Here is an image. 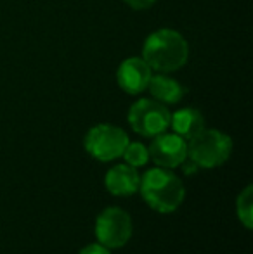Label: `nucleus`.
I'll use <instances>...</instances> for the list:
<instances>
[{
  "label": "nucleus",
  "instance_id": "1",
  "mask_svg": "<svg viewBox=\"0 0 253 254\" xmlns=\"http://www.w3.org/2000/svg\"><path fill=\"white\" fill-rule=\"evenodd\" d=\"M142 199L156 213H173L186 199L184 184L169 168H153L141 177L139 185Z\"/></svg>",
  "mask_w": 253,
  "mask_h": 254
},
{
  "label": "nucleus",
  "instance_id": "2",
  "mask_svg": "<svg viewBox=\"0 0 253 254\" xmlns=\"http://www.w3.org/2000/svg\"><path fill=\"white\" fill-rule=\"evenodd\" d=\"M187 57L189 45L186 38L170 28H162L151 33L142 47V59L158 73H172L180 69L187 63Z\"/></svg>",
  "mask_w": 253,
  "mask_h": 254
},
{
  "label": "nucleus",
  "instance_id": "3",
  "mask_svg": "<svg viewBox=\"0 0 253 254\" xmlns=\"http://www.w3.org/2000/svg\"><path fill=\"white\" fill-rule=\"evenodd\" d=\"M233 152V138L215 128H203L198 135L187 140V157L198 168L222 166Z\"/></svg>",
  "mask_w": 253,
  "mask_h": 254
},
{
  "label": "nucleus",
  "instance_id": "4",
  "mask_svg": "<svg viewBox=\"0 0 253 254\" xmlns=\"http://www.w3.org/2000/svg\"><path fill=\"white\" fill-rule=\"evenodd\" d=\"M127 120L135 133L153 138L170 128V111L155 99H139L130 106Z\"/></svg>",
  "mask_w": 253,
  "mask_h": 254
},
{
  "label": "nucleus",
  "instance_id": "5",
  "mask_svg": "<svg viewBox=\"0 0 253 254\" xmlns=\"http://www.w3.org/2000/svg\"><path fill=\"white\" fill-rule=\"evenodd\" d=\"M128 135L123 128L109 123H101L92 127L85 135V151L97 161H113L122 157L128 144Z\"/></svg>",
  "mask_w": 253,
  "mask_h": 254
},
{
  "label": "nucleus",
  "instance_id": "6",
  "mask_svg": "<svg viewBox=\"0 0 253 254\" xmlns=\"http://www.w3.org/2000/svg\"><path fill=\"white\" fill-rule=\"evenodd\" d=\"M94 230L99 244L106 246L108 249H120L127 246L132 239L134 225L130 214L125 209L113 206L99 213Z\"/></svg>",
  "mask_w": 253,
  "mask_h": 254
},
{
  "label": "nucleus",
  "instance_id": "7",
  "mask_svg": "<svg viewBox=\"0 0 253 254\" xmlns=\"http://www.w3.org/2000/svg\"><path fill=\"white\" fill-rule=\"evenodd\" d=\"M149 159L162 168H179L187 157V140L177 133H163L153 137L151 145L148 147Z\"/></svg>",
  "mask_w": 253,
  "mask_h": 254
},
{
  "label": "nucleus",
  "instance_id": "8",
  "mask_svg": "<svg viewBox=\"0 0 253 254\" xmlns=\"http://www.w3.org/2000/svg\"><path fill=\"white\" fill-rule=\"evenodd\" d=\"M151 76L153 69L142 57H128L120 64L118 71H116V81H118L120 88L130 95L144 92Z\"/></svg>",
  "mask_w": 253,
  "mask_h": 254
},
{
  "label": "nucleus",
  "instance_id": "9",
  "mask_svg": "<svg viewBox=\"0 0 253 254\" xmlns=\"http://www.w3.org/2000/svg\"><path fill=\"white\" fill-rule=\"evenodd\" d=\"M104 185L108 192L116 197H127V195H134L139 192V185H141V175H139L137 168L130 166V164H115L109 168L106 173Z\"/></svg>",
  "mask_w": 253,
  "mask_h": 254
},
{
  "label": "nucleus",
  "instance_id": "10",
  "mask_svg": "<svg viewBox=\"0 0 253 254\" xmlns=\"http://www.w3.org/2000/svg\"><path fill=\"white\" fill-rule=\"evenodd\" d=\"M148 90L155 101L165 104V106L167 104H177L186 94L182 85L175 78L169 76V73H160L156 76H151L148 83Z\"/></svg>",
  "mask_w": 253,
  "mask_h": 254
},
{
  "label": "nucleus",
  "instance_id": "11",
  "mask_svg": "<svg viewBox=\"0 0 253 254\" xmlns=\"http://www.w3.org/2000/svg\"><path fill=\"white\" fill-rule=\"evenodd\" d=\"M170 127H172L173 133L189 140L205 128V118H203L201 111L194 109V107H184V109L170 114Z\"/></svg>",
  "mask_w": 253,
  "mask_h": 254
},
{
  "label": "nucleus",
  "instance_id": "12",
  "mask_svg": "<svg viewBox=\"0 0 253 254\" xmlns=\"http://www.w3.org/2000/svg\"><path fill=\"white\" fill-rule=\"evenodd\" d=\"M238 220L243 223L247 230L253 228V185H247L236 199Z\"/></svg>",
  "mask_w": 253,
  "mask_h": 254
},
{
  "label": "nucleus",
  "instance_id": "13",
  "mask_svg": "<svg viewBox=\"0 0 253 254\" xmlns=\"http://www.w3.org/2000/svg\"><path fill=\"white\" fill-rule=\"evenodd\" d=\"M122 157L125 159L127 164H130V166L141 168L149 163V151L144 144H141V142H128L125 151L122 154Z\"/></svg>",
  "mask_w": 253,
  "mask_h": 254
},
{
  "label": "nucleus",
  "instance_id": "14",
  "mask_svg": "<svg viewBox=\"0 0 253 254\" xmlns=\"http://www.w3.org/2000/svg\"><path fill=\"white\" fill-rule=\"evenodd\" d=\"M78 254H111V249H108L106 246L99 244V242H95V244H88L85 246L84 249H82Z\"/></svg>",
  "mask_w": 253,
  "mask_h": 254
},
{
  "label": "nucleus",
  "instance_id": "15",
  "mask_svg": "<svg viewBox=\"0 0 253 254\" xmlns=\"http://www.w3.org/2000/svg\"><path fill=\"white\" fill-rule=\"evenodd\" d=\"M123 2L135 10H144V9H149L156 0H123Z\"/></svg>",
  "mask_w": 253,
  "mask_h": 254
},
{
  "label": "nucleus",
  "instance_id": "16",
  "mask_svg": "<svg viewBox=\"0 0 253 254\" xmlns=\"http://www.w3.org/2000/svg\"><path fill=\"white\" fill-rule=\"evenodd\" d=\"M180 168H182L184 175H194L196 171L199 170V168H198V164H196L194 161H191L189 157H186V159H184V163L180 164Z\"/></svg>",
  "mask_w": 253,
  "mask_h": 254
}]
</instances>
